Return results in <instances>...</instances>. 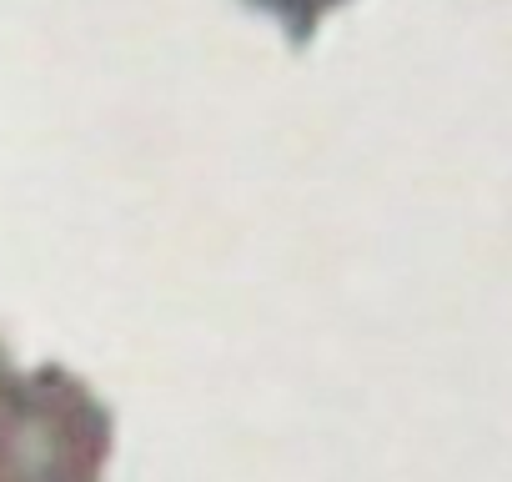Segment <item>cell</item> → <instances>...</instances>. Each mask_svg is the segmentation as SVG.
<instances>
[{"instance_id": "obj_2", "label": "cell", "mask_w": 512, "mask_h": 482, "mask_svg": "<svg viewBox=\"0 0 512 482\" xmlns=\"http://www.w3.org/2000/svg\"><path fill=\"white\" fill-rule=\"evenodd\" d=\"M246 6L262 11V16H272V21L287 31L292 46H307V41L317 36V26H322L332 11H342L347 0H246Z\"/></svg>"}, {"instance_id": "obj_3", "label": "cell", "mask_w": 512, "mask_h": 482, "mask_svg": "<svg viewBox=\"0 0 512 482\" xmlns=\"http://www.w3.org/2000/svg\"><path fill=\"white\" fill-rule=\"evenodd\" d=\"M11 377H16V367H11V352H6V342H0V392L11 387Z\"/></svg>"}, {"instance_id": "obj_1", "label": "cell", "mask_w": 512, "mask_h": 482, "mask_svg": "<svg viewBox=\"0 0 512 482\" xmlns=\"http://www.w3.org/2000/svg\"><path fill=\"white\" fill-rule=\"evenodd\" d=\"M111 437L106 402L56 362L0 392V482H101Z\"/></svg>"}]
</instances>
